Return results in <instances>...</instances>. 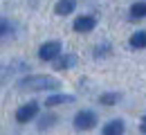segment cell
<instances>
[{"label": "cell", "instance_id": "cell-1", "mask_svg": "<svg viewBox=\"0 0 146 135\" xmlns=\"http://www.w3.org/2000/svg\"><path fill=\"white\" fill-rule=\"evenodd\" d=\"M23 90H58L61 81L54 77H45V74H34V77H25L18 83Z\"/></svg>", "mask_w": 146, "mask_h": 135}, {"label": "cell", "instance_id": "cell-2", "mask_svg": "<svg viewBox=\"0 0 146 135\" xmlns=\"http://www.w3.org/2000/svg\"><path fill=\"white\" fill-rule=\"evenodd\" d=\"M58 57H61V43H58V41H47V43H43L40 50H38V59H40V61H52V63H54Z\"/></svg>", "mask_w": 146, "mask_h": 135}, {"label": "cell", "instance_id": "cell-3", "mask_svg": "<svg viewBox=\"0 0 146 135\" xmlns=\"http://www.w3.org/2000/svg\"><path fill=\"white\" fill-rule=\"evenodd\" d=\"M97 126V115L92 110H81L74 115V128L76 131H90Z\"/></svg>", "mask_w": 146, "mask_h": 135}, {"label": "cell", "instance_id": "cell-4", "mask_svg": "<svg viewBox=\"0 0 146 135\" xmlns=\"http://www.w3.org/2000/svg\"><path fill=\"white\" fill-rule=\"evenodd\" d=\"M38 113V104L36 101H29V104H25V106H20L18 110H16V119H18L20 124H27L29 119H34Z\"/></svg>", "mask_w": 146, "mask_h": 135}, {"label": "cell", "instance_id": "cell-5", "mask_svg": "<svg viewBox=\"0 0 146 135\" xmlns=\"http://www.w3.org/2000/svg\"><path fill=\"white\" fill-rule=\"evenodd\" d=\"M97 27V18L94 16H79V18L74 20V32H92Z\"/></svg>", "mask_w": 146, "mask_h": 135}, {"label": "cell", "instance_id": "cell-6", "mask_svg": "<svg viewBox=\"0 0 146 135\" xmlns=\"http://www.w3.org/2000/svg\"><path fill=\"white\" fill-rule=\"evenodd\" d=\"M74 9H76V0H58L54 7V11L58 16H68V14H72Z\"/></svg>", "mask_w": 146, "mask_h": 135}, {"label": "cell", "instance_id": "cell-7", "mask_svg": "<svg viewBox=\"0 0 146 135\" xmlns=\"http://www.w3.org/2000/svg\"><path fill=\"white\" fill-rule=\"evenodd\" d=\"M74 97L72 95H50L45 99V106L47 108H54V106H61V104H72Z\"/></svg>", "mask_w": 146, "mask_h": 135}, {"label": "cell", "instance_id": "cell-8", "mask_svg": "<svg viewBox=\"0 0 146 135\" xmlns=\"http://www.w3.org/2000/svg\"><path fill=\"white\" fill-rule=\"evenodd\" d=\"M104 135H124V122L121 119H112L104 126Z\"/></svg>", "mask_w": 146, "mask_h": 135}, {"label": "cell", "instance_id": "cell-9", "mask_svg": "<svg viewBox=\"0 0 146 135\" xmlns=\"http://www.w3.org/2000/svg\"><path fill=\"white\" fill-rule=\"evenodd\" d=\"M74 63H76L74 54H63V57H58L54 61V70H68V68H72Z\"/></svg>", "mask_w": 146, "mask_h": 135}, {"label": "cell", "instance_id": "cell-10", "mask_svg": "<svg viewBox=\"0 0 146 135\" xmlns=\"http://www.w3.org/2000/svg\"><path fill=\"white\" fill-rule=\"evenodd\" d=\"M130 16H133L135 20L146 18V2H135V5L130 7Z\"/></svg>", "mask_w": 146, "mask_h": 135}, {"label": "cell", "instance_id": "cell-11", "mask_svg": "<svg viewBox=\"0 0 146 135\" xmlns=\"http://www.w3.org/2000/svg\"><path fill=\"white\" fill-rule=\"evenodd\" d=\"M130 47H137V50L146 47V32H137V34H133V36H130Z\"/></svg>", "mask_w": 146, "mask_h": 135}, {"label": "cell", "instance_id": "cell-12", "mask_svg": "<svg viewBox=\"0 0 146 135\" xmlns=\"http://www.w3.org/2000/svg\"><path fill=\"white\" fill-rule=\"evenodd\" d=\"M99 101L106 104V106H112V104L119 101V95H117V92H108V95H101V97H99Z\"/></svg>", "mask_w": 146, "mask_h": 135}, {"label": "cell", "instance_id": "cell-13", "mask_svg": "<svg viewBox=\"0 0 146 135\" xmlns=\"http://www.w3.org/2000/svg\"><path fill=\"white\" fill-rule=\"evenodd\" d=\"M50 124H54V117H43L40 119V128H47Z\"/></svg>", "mask_w": 146, "mask_h": 135}, {"label": "cell", "instance_id": "cell-14", "mask_svg": "<svg viewBox=\"0 0 146 135\" xmlns=\"http://www.w3.org/2000/svg\"><path fill=\"white\" fill-rule=\"evenodd\" d=\"M142 133H146V119L142 122Z\"/></svg>", "mask_w": 146, "mask_h": 135}]
</instances>
